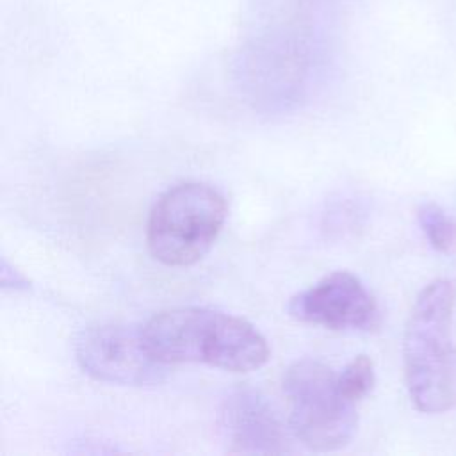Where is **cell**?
I'll return each instance as SVG.
<instances>
[{
    "label": "cell",
    "instance_id": "obj_1",
    "mask_svg": "<svg viewBox=\"0 0 456 456\" xmlns=\"http://www.w3.org/2000/svg\"><path fill=\"white\" fill-rule=\"evenodd\" d=\"M141 333L148 351L164 365L205 363L249 372L269 358L267 340L249 321L212 308L162 310L141 326Z\"/></svg>",
    "mask_w": 456,
    "mask_h": 456
},
{
    "label": "cell",
    "instance_id": "obj_2",
    "mask_svg": "<svg viewBox=\"0 0 456 456\" xmlns=\"http://www.w3.org/2000/svg\"><path fill=\"white\" fill-rule=\"evenodd\" d=\"M454 303V283L435 280L419 294L406 322L404 378L413 406L424 413L456 408V346L451 338Z\"/></svg>",
    "mask_w": 456,
    "mask_h": 456
},
{
    "label": "cell",
    "instance_id": "obj_3",
    "mask_svg": "<svg viewBox=\"0 0 456 456\" xmlns=\"http://www.w3.org/2000/svg\"><path fill=\"white\" fill-rule=\"evenodd\" d=\"M224 219L226 201L221 192L201 182L178 183L151 207L146 246L164 265H192L210 249Z\"/></svg>",
    "mask_w": 456,
    "mask_h": 456
},
{
    "label": "cell",
    "instance_id": "obj_4",
    "mask_svg": "<svg viewBox=\"0 0 456 456\" xmlns=\"http://www.w3.org/2000/svg\"><path fill=\"white\" fill-rule=\"evenodd\" d=\"M289 426L312 451H337L351 442L358 426L356 403L338 385V374L312 358L294 362L283 374Z\"/></svg>",
    "mask_w": 456,
    "mask_h": 456
},
{
    "label": "cell",
    "instance_id": "obj_5",
    "mask_svg": "<svg viewBox=\"0 0 456 456\" xmlns=\"http://www.w3.org/2000/svg\"><path fill=\"white\" fill-rule=\"evenodd\" d=\"M77 362L91 378L112 385L159 383L166 367L148 351L141 328L100 324L84 330L75 342Z\"/></svg>",
    "mask_w": 456,
    "mask_h": 456
},
{
    "label": "cell",
    "instance_id": "obj_6",
    "mask_svg": "<svg viewBox=\"0 0 456 456\" xmlns=\"http://www.w3.org/2000/svg\"><path fill=\"white\" fill-rule=\"evenodd\" d=\"M289 314L306 324L333 331H369L379 310L367 287L347 271H335L289 301Z\"/></svg>",
    "mask_w": 456,
    "mask_h": 456
},
{
    "label": "cell",
    "instance_id": "obj_7",
    "mask_svg": "<svg viewBox=\"0 0 456 456\" xmlns=\"http://www.w3.org/2000/svg\"><path fill=\"white\" fill-rule=\"evenodd\" d=\"M219 426L230 452H285L287 435L271 406L256 390L242 387L230 392L219 410Z\"/></svg>",
    "mask_w": 456,
    "mask_h": 456
},
{
    "label": "cell",
    "instance_id": "obj_8",
    "mask_svg": "<svg viewBox=\"0 0 456 456\" xmlns=\"http://www.w3.org/2000/svg\"><path fill=\"white\" fill-rule=\"evenodd\" d=\"M419 223L429 244L440 253L456 251V221L436 203H422L419 207Z\"/></svg>",
    "mask_w": 456,
    "mask_h": 456
},
{
    "label": "cell",
    "instance_id": "obj_9",
    "mask_svg": "<svg viewBox=\"0 0 456 456\" xmlns=\"http://www.w3.org/2000/svg\"><path fill=\"white\" fill-rule=\"evenodd\" d=\"M338 385L347 399L353 403L362 401L374 387V367L369 356L358 354L342 372H338Z\"/></svg>",
    "mask_w": 456,
    "mask_h": 456
},
{
    "label": "cell",
    "instance_id": "obj_10",
    "mask_svg": "<svg viewBox=\"0 0 456 456\" xmlns=\"http://www.w3.org/2000/svg\"><path fill=\"white\" fill-rule=\"evenodd\" d=\"M2 287L4 289H27L28 281L18 273V271H11L7 260L2 262Z\"/></svg>",
    "mask_w": 456,
    "mask_h": 456
}]
</instances>
